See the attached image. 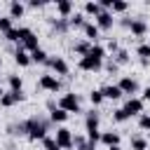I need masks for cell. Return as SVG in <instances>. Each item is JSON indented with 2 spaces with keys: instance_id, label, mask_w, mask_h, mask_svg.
I'll list each match as a JSON object with an SVG mask.
<instances>
[{
  "instance_id": "cell-1",
  "label": "cell",
  "mask_w": 150,
  "mask_h": 150,
  "mask_svg": "<svg viewBox=\"0 0 150 150\" xmlns=\"http://www.w3.org/2000/svg\"><path fill=\"white\" fill-rule=\"evenodd\" d=\"M49 117L45 120V117H38V115H33V117H28L26 120V138L28 141H45L47 138V131H49Z\"/></svg>"
},
{
  "instance_id": "cell-2",
  "label": "cell",
  "mask_w": 150,
  "mask_h": 150,
  "mask_svg": "<svg viewBox=\"0 0 150 150\" xmlns=\"http://www.w3.org/2000/svg\"><path fill=\"white\" fill-rule=\"evenodd\" d=\"M56 108L66 110L68 115H70V112H82L80 96H77L75 91H66V94H61V96H59V101H56Z\"/></svg>"
},
{
  "instance_id": "cell-3",
  "label": "cell",
  "mask_w": 150,
  "mask_h": 150,
  "mask_svg": "<svg viewBox=\"0 0 150 150\" xmlns=\"http://www.w3.org/2000/svg\"><path fill=\"white\" fill-rule=\"evenodd\" d=\"M49 70H52V75H56V77H66L68 73H70V66H68V61L63 59V56H52L49 54V59H47V63H45Z\"/></svg>"
},
{
  "instance_id": "cell-4",
  "label": "cell",
  "mask_w": 150,
  "mask_h": 150,
  "mask_svg": "<svg viewBox=\"0 0 150 150\" xmlns=\"http://www.w3.org/2000/svg\"><path fill=\"white\" fill-rule=\"evenodd\" d=\"M38 87L45 89V91H49V94H56V91H61V77L52 75V73H45V75H40Z\"/></svg>"
},
{
  "instance_id": "cell-5",
  "label": "cell",
  "mask_w": 150,
  "mask_h": 150,
  "mask_svg": "<svg viewBox=\"0 0 150 150\" xmlns=\"http://www.w3.org/2000/svg\"><path fill=\"white\" fill-rule=\"evenodd\" d=\"M143 108H145V101L141 96H129L122 105V110L129 115V117H136V115H143Z\"/></svg>"
},
{
  "instance_id": "cell-6",
  "label": "cell",
  "mask_w": 150,
  "mask_h": 150,
  "mask_svg": "<svg viewBox=\"0 0 150 150\" xmlns=\"http://www.w3.org/2000/svg\"><path fill=\"white\" fill-rule=\"evenodd\" d=\"M54 141H56V145H59L61 150H70V148H73V131H70L68 127H59Z\"/></svg>"
},
{
  "instance_id": "cell-7",
  "label": "cell",
  "mask_w": 150,
  "mask_h": 150,
  "mask_svg": "<svg viewBox=\"0 0 150 150\" xmlns=\"http://www.w3.org/2000/svg\"><path fill=\"white\" fill-rule=\"evenodd\" d=\"M77 68L80 70H84V73H98V70H103V61H98V59H94V56H82L80 61H77Z\"/></svg>"
},
{
  "instance_id": "cell-8",
  "label": "cell",
  "mask_w": 150,
  "mask_h": 150,
  "mask_svg": "<svg viewBox=\"0 0 150 150\" xmlns=\"http://www.w3.org/2000/svg\"><path fill=\"white\" fill-rule=\"evenodd\" d=\"M117 87H120V91L122 94H129V96H134V94H138V80L136 77H131V75H122L120 77V82H117Z\"/></svg>"
},
{
  "instance_id": "cell-9",
  "label": "cell",
  "mask_w": 150,
  "mask_h": 150,
  "mask_svg": "<svg viewBox=\"0 0 150 150\" xmlns=\"http://www.w3.org/2000/svg\"><path fill=\"white\" fill-rule=\"evenodd\" d=\"M94 23L98 26V30H112V26H115V14L108 12V9H101V14L94 19Z\"/></svg>"
},
{
  "instance_id": "cell-10",
  "label": "cell",
  "mask_w": 150,
  "mask_h": 150,
  "mask_svg": "<svg viewBox=\"0 0 150 150\" xmlns=\"http://www.w3.org/2000/svg\"><path fill=\"white\" fill-rule=\"evenodd\" d=\"M127 30L131 33V38H145L148 35V23H145V19H129Z\"/></svg>"
},
{
  "instance_id": "cell-11",
  "label": "cell",
  "mask_w": 150,
  "mask_h": 150,
  "mask_svg": "<svg viewBox=\"0 0 150 150\" xmlns=\"http://www.w3.org/2000/svg\"><path fill=\"white\" fill-rule=\"evenodd\" d=\"M98 122H101V115H98L96 108H91V110L84 115V134H89V131H101V129H98Z\"/></svg>"
},
{
  "instance_id": "cell-12",
  "label": "cell",
  "mask_w": 150,
  "mask_h": 150,
  "mask_svg": "<svg viewBox=\"0 0 150 150\" xmlns=\"http://www.w3.org/2000/svg\"><path fill=\"white\" fill-rule=\"evenodd\" d=\"M82 33H84V40H89L91 45H96V42L101 40V30H98V26H96L94 21H87L84 28H82Z\"/></svg>"
},
{
  "instance_id": "cell-13",
  "label": "cell",
  "mask_w": 150,
  "mask_h": 150,
  "mask_svg": "<svg viewBox=\"0 0 150 150\" xmlns=\"http://www.w3.org/2000/svg\"><path fill=\"white\" fill-rule=\"evenodd\" d=\"M23 14H26V5L23 2H19V0H12L9 5H7V16L14 21V19H23Z\"/></svg>"
},
{
  "instance_id": "cell-14",
  "label": "cell",
  "mask_w": 150,
  "mask_h": 150,
  "mask_svg": "<svg viewBox=\"0 0 150 150\" xmlns=\"http://www.w3.org/2000/svg\"><path fill=\"white\" fill-rule=\"evenodd\" d=\"M120 141H122V136H120V131H101V141L98 143H103L105 148H112V145H120Z\"/></svg>"
},
{
  "instance_id": "cell-15",
  "label": "cell",
  "mask_w": 150,
  "mask_h": 150,
  "mask_svg": "<svg viewBox=\"0 0 150 150\" xmlns=\"http://www.w3.org/2000/svg\"><path fill=\"white\" fill-rule=\"evenodd\" d=\"M82 14L89 16V21H94V19L101 14V5H98V0H89V2H84V5H82Z\"/></svg>"
},
{
  "instance_id": "cell-16",
  "label": "cell",
  "mask_w": 150,
  "mask_h": 150,
  "mask_svg": "<svg viewBox=\"0 0 150 150\" xmlns=\"http://www.w3.org/2000/svg\"><path fill=\"white\" fill-rule=\"evenodd\" d=\"M19 47H21L23 52H33V49H38V47H40V38H38V35L30 30V33H28V35H26V38L19 42Z\"/></svg>"
},
{
  "instance_id": "cell-17",
  "label": "cell",
  "mask_w": 150,
  "mask_h": 150,
  "mask_svg": "<svg viewBox=\"0 0 150 150\" xmlns=\"http://www.w3.org/2000/svg\"><path fill=\"white\" fill-rule=\"evenodd\" d=\"M54 7H56V14H59L61 19H70V14H73V7H75V5H73L70 0H56V5H54Z\"/></svg>"
},
{
  "instance_id": "cell-18",
  "label": "cell",
  "mask_w": 150,
  "mask_h": 150,
  "mask_svg": "<svg viewBox=\"0 0 150 150\" xmlns=\"http://www.w3.org/2000/svg\"><path fill=\"white\" fill-rule=\"evenodd\" d=\"M14 63H16L19 68H28V66H30V54H28V52H23L19 45L14 47Z\"/></svg>"
},
{
  "instance_id": "cell-19",
  "label": "cell",
  "mask_w": 150,
  "mask_h": 150,
  "mask_svg": "<svg viewBox=\"0 0 150 150\" xmlns=\"http://www.w3.org/2000/svg\"><path fill=\"white\" fill-rule=\"evenodd\" d=\"M101 94H103V98H108V101H120V98L124 96L117 84H105V87H101Z\"/></svg>"
},
{
  "instance_id": "cell-20",
  "label": "cell",
  "mask_w": 150,
  "mask_h": 150,
  "mask_svg": "<svg viewBox=\"0 0 150 150\" xmlns=\"http://www.w3.org/2000/svg\"><path fill=\"white\" fill-rule=\"evenodd\" d=\"M49 26H52V28H54L59 35H66V33L70 30V26H68V19H61V16H59V19H56V16H52V19H49Z\"/></svg>"
},
{
  "instance_id": "cell-21",
  "label": "cell",
  "mask_w": 150,
  "mask_h": 150,
  "mask_svg": "<svg viewBox=\"0 0 150 150\" xmlns=\"http://www.w3.org/2000/svg\"><path fill=\"white\" fill-rule=\"evenodd\" d=\"M68 117H70V115H68L66 110H61V108L49 110V122H52V124H61V127H63V124L68 122Z\"/></svg>"
},
{
  "instance_id": "cell-22",
  "label": "cell",
  "mask_w": 150,
  "mask_h": 150,
  "mask_svg": "<svg viewBox=\"0 0 150 150\" xmlns=\"http://www.w3.org/2000/svg\"><path fill=\"white\" fill-rule=\"evenodd\" d=\"M89 19L82 14V12H75V14H70V19H68V26H70V30H77V28H84V23H87Z\"/></svg>"
},
{
  "instance_id": "cell-23",
  "label": "cell",
  "mask_w": 150,
  "mask_h": 150,
  "mask_svg": "<svg viewBox=\"0 0 150 150\" xmlns=\"http://www.w3.org/2000/svg\"><path fill=\"white\" fill-rule=\"evenodd\" d=\"M73 148L75 150H96L94 145H89V141H87L84 134H73Z\"/></svg>"
},
{
  "instance_id": "cell-24",
  "label": "cell",
  "mask_w": 150,
  "mask_h": 150,
  "mask_svg": "<svg viewBox=\"0 0 150 150\" xmlns=\"http://www.w3.org/2000/svg\"><path fill=\"white\" fill-rule=\"evenodd\" d=\"M129 145H131V150H150V141L145 136H131Z\"/></svg>"
},
{
  "instance_id": "cell-25",
  "label": "cell",
  "mask_w": 150,
  "mask_h": 150,
  "mask_svg": "<svg viewBox=\"0 0 150 150\" xmlns=\"http://www.w3.org/2000/svg\"><path fill=\"white\" fill-rule=\"evenodd\" d=\"M110 59H112L117 66H127V63L131 61V54H129V49H122V47H120V49H117V52H115Z\"/></svg>"
},
{
  "instance_id": "cell-26",
  "label": "cell",
  "mask_w": 150,
  "mask_h": 150,
  "mask_svg": "<svg viewBox=\"0 0 150 150\" xmlns=\"http://www.w3.org/2000/svg\"><path fill=\"white\" fill-rule=\"evenodd\" d=\"M7 87H9V91H21L23 89V77L16 75V73L7 75Z\"/></svg>"
},
{
  "instance_id": "cell-27",
  "label": "cell",
  "mask_w": 150,
  "mask_h": 150,
  "mask_svg": "<svg viewBox=\"0 0 150 150\" xmlns=\"http://www.w3.org/2000/svg\"><path fill=\"white\" fill-rule=\"evenodd\" d=\"M89 49H91V42H89V40H77V42H73V52H75V54H80V59H82V56H87V54H89Z\"/></svg>"
},
{
  "instance_id": "cell-28",
  "label": "cell",
  "mask_w": 150,
  "mask_h": 150,
  "mask_svg": "<svg viewBox=\"0 0 150 150\" xmlns=\"http://www.w3.org/2000/svg\"><path fill=\"white\" fill-rule=\"evenodd\" d=\"M30 54V63H47V59H49V54L42 49V47H38V49H33V52H28Z\"/></svg>"
},
{
  "instance_id": "cell-29",
  "label": "cell",
  "mask_w": 150,
  "mask_h": 150,
  "mask_svg": "<svg viewBox=\"0 0 150 150\" xmlns=\"http://www.w3.org/2000/svg\"><path fill=\"white\" fill-rule=\"evenodd\" d=\"M89 56H94V59H98V61H105V59H108V52H105V47H103L101 42H96V45H91Z\"/></svg>"
},
{
  "instance_id": "cell-30",
  "label": "cell",
  "mask_w": 150,
  "mask_h": 150,
  "mask_svg": "<svg viewBox=\"0 0 150 150\" xmlns=\"http://www.w3.org/2000/svg\"><path fill=\"white\" fill-rule=\"evenodd\" d=\"M110 117H112V122H115V124H124V122H129V120H131L122 108H115V110L110 112Z\"/></svg>"
},
{
  "instance_id": "cell-31",
  "label": "cell",
  "mask_w": 150,
  "mask_h": 150,
  "mask_svg": "<svg viewBox=\"0 0 150 150\" xmlns=\"http://www.w3.org/2000/svg\"><path fill=\"white\" fill-rule=\"evenodd\" d=\"M5 40H7L9 45H19V42H21V33H19V26H14L12 30H7V33H5Z\"/></svg>"
},
{
  "instance_id": "cell-32",
  "label": "cell",
  "mask_w": 150,
  "mask_h": 150,
  "mask_svg": "<svg viewBox=\"0 0 150 150\" xmlns=\"http://www.w3.org/2000/svg\"><path fill=\"white\" fill-rule=\"evenodd\" d=\"M103 101H105V98H103L101 89H91V91H89V103H91L94 108H98V105H101Z\"/></svg>"
},
{
  "instance_id": "cell-33",
  "label": "cell",
  "mask_w": 150,
  "mask_h": 150,
  "mask_svg": "<svg viewBox=\"0 0 150 150\" xmlns=\"http://www.w3.org/2000/svg\"><path fill=\"white\" fill-rule=\"evenodd\" d=\"M136 56H138L141 61H145V59L150 61V45H148V42H141V45L136 47Z\"/></svg>"
},
{
  "instance_id": "cell-34",
  "label": "cell",
  "mask_w": 150,
  "mask_h": 150,
  "mask_svg": "<svg viewBox=\"0 0 150 150\" xmlns=\"http://www.w3.org/2000/svg\"><path fill=\"white\" fill-rule=\"evenodd\" d=\"M127 9H129V2H124V0H112V7H110L112 14H124Z\"/></svg>"
},
{
  "instance_id": "cell-35",
  "label": "cell",
  "mask_w": 150,
  "mask_h": 150,
  "mask_svg": "<svg viewBox=\"0 0 150 150\" xmlns=\"http://www.w3.org/2000/svg\"><path fill=\"white\" fill-rule=\"evenodd\" d=\"M0 105H2V108H14V105H16V101H14L12 91H5V94H2V98H0Z\"/></svg>"
},
{
  "instance_id": "cell-36",
  "label": "cell",
  "mask_w": 150,
  "mask_h": 150,
  "mask_svg": "<svg viewBox=\"0 0 150 150\" xmlns=\"http://www.w3.org/2000/svg\"><path fill=\"white\" fill-rule=\"evenodd\" d=\"M12 28H14V21H12L7 14H5V16H0V33L5 35V33H7V30H12Z\"/></svg>"
},
{
  "instance_id": "cell-37",
  "label": "cell",
  "mask_w": 150,
  "mask_h": 150,
  "mask_svg": "<svg viewBox=\"0 0 150 150\" xmlns=\"http://www.w3.org/2000/svg\"><path fill=\"white\" fill-rule=\"evenodd\" d=\"M138 129H143V131H150V115H148V112L138 115Z\"/></svg>"
},
{
  "instance_id": "cell-38",
  "label": "cell",
  "mask_w": 150,
  "mask_h": 150,
  "mask_svg": "<svg viewBox=\"0 0 150 150\" xmlns=\"http://www.w3.org/2000/svg\"><path fill=\"white\" fill-rule=\"evenodd\" d=\"M42 148H45V150H61V148L56 145V141H54L52 136H47V138L42 141Z\"/></svg>"
},
{
  "instance_id": "cell-39",
  "label": "cell",
  "mask_w": 150,
  "mask_h": 150,
  "mask_svg": "<svg viewBox=\"0 0 150 150\" xmlns=\"http://www.w3.org/2000/svg\"><path fill=\"white\" fill-rule=\"evenodd\" d=\"M103 47H105V52H112V54H115V52L120 49V42H117L115 38H110V40H108V42H105Z\"/></svg>"
},
{
  "instance_id": "cell-40",
  "label": "cell",
  "mask_w": 150,
  "mask_h": 150,
  "mask_svg": "<svg viewBox=\"0 0 150 150\" xmlns=\"http://www.w3.org/2000/svg\"><path fill=\"white\" fill-rule=\"evenodd\" d=\"M12 96H14V101H16V103H23V101H26V98H28V96H26V91H23V89H21V91H12Z\"/></svg>"
},
{
  "instance_id": "cell-41",
  "label": "cell",
  "mask_w": 150,
  "mask_h": 150,
  "mask_svg": "<svg viewBox=\"0 0 150 150\" xmlns=\"http://www.w3.org/2000/svg\"><path fill=\"white\" fill-rule=\"evenodd\" d=\"M28 7H30V9H40V7H45V2H38V0H30V2H28Z\"/></svg>"
},
{
  "instance_id": "cell-42",
  "label": "cell",
  "mask_w": 150,
  "mask_h": 150,
  "mask_svg": "<svg viewBox=\"0 0 150 150\" xmlns=\"http://www.w3.org/2000/svg\"><path fill=\"white\" fill-rule=\"evenodd\" d=\"M141 98H143V101H150V84H148V87L143 89V94H141Z\"/></svg>"
},
{
  "instance_id": "cell-43",
  "label": "cell",
  "mask_w": 150,
  "mask_h": 150,
  "mask_svg": "<svg viewBox=\"0 0 150 150\" xmlns=\"http://www.w3.org/2000/svg\"><path fill=\"white\" fill-rule=\"evenodd\" d=\"M108 150H122V145H112V148H108Z\"/></svg>"
},
{
  "instance_id": "cell-44",
  "label": "cell",
  "mask_w": 150,
  "mask_h": 150,
  "mask_svg": "<svg viewBox=\"0 0 150 150\" xmlns=\"http://www.w3.org/2000/svg\"><path fill=\"white\" fill-rule=\"evenodd\" d=\"M2 94H5V89H2V84H0V98H2Z\"/></svg>"
},
{
  "instance_id": "cell-45",
  "label": "cell",
  "mask_w": 150,
  "mask_h": 150,
  "mask_svg": "<svg viewBox=\"0 0 150 150\" xmlns=\"http://www.w3.org/2000/svg\"><path fill=\"white\" fill-rule=\"evenodd\" d=\"M0 68H2V56H0Z\"/></svg>"
},
{
  "instance_id": "cell-46",
  "label": "cell",
  "mask_w": 150,
  "mask_h": 150,
  "mask_svg": "<svg viewBox=\"0 0 150 150\" xmlns=\"http://www.w3.org/2000/svg\"><path fill=\"white\" fill-rule=\"evenodd\" d=\"M0 84H2V75H0Z\"/></svg>"
}]
</instances>
